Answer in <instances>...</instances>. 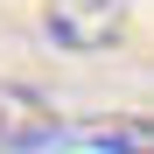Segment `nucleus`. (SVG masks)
<instances>
[{"label":"nucleus","instance_id":"nucleus-1","mask_svg":"<svg viewBox=\"0 0 154 154\" xmlns=\"http://www.w3.org/2000/svg\"><path fill=\"white\" fill-rule=\"evenodd\" d=\"M126 21H133V0H42V28H49L56 49H70V56L112 49L126 35Z\"/></svg>","mask_w":154,"mask_h":154},{"label":"nucleus","instance_id":"nucleus-2","mask_svg":"<svg viewBox=\"0 0 154 154\" xmlns=\"http://www.w3.org/2000/svg\"><path fill=\"white\" fill-rule=\"evenodd\" d=\"M63 112L49 105L42 91L28 84H0V147H14V154H49V147H63Z\"/></svg>","mask_w":154,"mask_h":154},{"label":"nucleus","instance_id":"nucleus-3","mask_svg":"<svg viewBox=\"0 0 154 154\" xmlns=\"http://www.w3.org/2000/svg\"><path fill=\"white\" fill-rule=\"evenodd\" d=\"M77 147H98V154H154V119H98L84 133H70Z\"/></svg>","mask_w":154,"mask_h":154}]
</instances>
